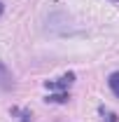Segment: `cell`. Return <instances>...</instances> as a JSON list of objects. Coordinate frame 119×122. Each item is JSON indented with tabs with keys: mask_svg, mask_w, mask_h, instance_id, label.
<instances>
[{
	"mask_svg": "<svg viewBox=\"0 0 119 122\" xmlns=\"http://www.w3.org/2000/svg\"><path fill=\"white\" fill-rule=\"evenodd\" d=\"M45 30L49 33V35H61V38L79 33V28L73 24V19L65 14V12H54V14H49V16H47Z\"/></svg>",
	"mask_w": 119,
	"mask_h": 122,
	"instance_id": "cell-1",
	"label": "cell"
},
{
	"mask_svg": "<svg viewBox=\"0 0 119 122\" xmlns=\"http://www.w3.org/2000/svg\"><path fill=\"white\" fill-rule=\"evenodd\" d=\"M0 89L2 92H9L14 89V75H12V71L0 61Z\"/></svg>",
	"mask_w": 119,
	"mask_h": 122,
	"instance_id": "cell-2",
	"label": "cell"
},
{
	"mask_svg": "<svg viewBox=\"0 0 119 122\" xmlns=\"http://www.w3.org/2000/svg\"><path fill=\"white\" fill-rule=\"evenodd\" d=\"M73 80H75V73H68V75H63L61 80H56V82H49V80H47L45 85H47V89H65V87L73 85Z\"/></svg>",
	"mask_w": 119,
	"mask_h": 122,
	"instance_id": "cell-3",
	"label": "cell"
},
{
	"mask_svg": "<svg viewBox=\"0 0 119 122\" xmlns=\"http://www.w3.org/2000/svg\"><path fill=\"white\" fill-rule=\"evenodd\" d=\"M107 87H110V92L119 99V71L110 73V77H107Z\"/></svg>",
	"mask_w": 119,
	"mask_h": 122,
	"instance_id": "cell-4",
	"label": "cell"
},
{
	"mask_svg": "<svg viewBox=\"0 0 119 122\" xmlns=\"http://www.w3.org/2000/svg\"><path fill=\"white\" fill-rule=\"evenodd\" d=\"M70 96L65 94V92H61V94H51V96H47V101H51V103H63V101H68Z\"/></svg>",
	"mask_w": 119,
	"mask_h": 122,
	"instance_id": "cell-5",
	"label": "cell"
},
{
	"mask_svg": "<svg viewBox=\"0 0 119 122\" xmlns=\"http://www.w3.org/2000/svg\"><path fill=\"white\" fill-rule=\"evenodd\" d=\"M12 113H16V115H21V122H30V113L28 110H19V108H12Z\"/></svg>",
	"mask_w": 119,
	"mask_h": 122,
	"instance_id": "cell-6",
	"label": "cell"
},
{
	"mask_svg": "<svg viewBox=\"0 0 119 122\" xmlns=\"http://www.w3.org/2000/svg\"><path fill=\"white\" fill-rule=\"evenodd\" d=\"M105 122H117V115L114 113H105Z\"/></svg>",
	"mask_w": 119,
	"mask_h": 122,
	"instance_id": "cell-7",
	"label": "cell"
},
{
	"mask_svg": "<svg viewBox=\"0 0 119 122\" xmlns=\"http://www.w3.org/2000/svg\"><path fill=\"white\" fill-rule=\"evenodd\" d=\"M2 10H5V5H2V2H0V14H2Z\"/></svg>",
	"mask_w": 119,
	"mask_h": 122,
	"instance_id": "cell-8",
	"label": "cell"
},
{
	"mask_svg": "<svg viewBox=\"0 0 119 122\" xmlns=\"http://www.w3.org/2000/svg\"><path fill=\"white\" fill-rule=\"evenodd\" d=\"M117 2H119V0H117Z\"/></svg>",
	"mask_w": 119,
	"mask_h": 122,
	"instance_id": "cell-9",
	"label": "cell"
}]
</instances>
